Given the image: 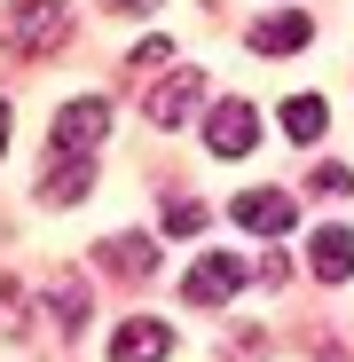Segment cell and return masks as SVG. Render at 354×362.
<instances>
[{"mask_svg": "<svg viewBox=\"0 0 354 362\" xmlns=\"http://www.w3.org/2000/svg\"><path fill=\"white\" fill-rule=\"evenodd\" d=\"M71 32V8L64 0H16L8 16H0V40H8L16 55H47V47H64Z\"/></svg>", "mask_w": 354, "mask_h": 362, "instance_id": "6da1fadb", "label": "cell"}, {"mask_svg": "<svg viewBox=\"0 0 354 362\" xmlns=\"http://www.w3.org/2000/svg\"><path fill=\"white\" fill-rule=\"evenodd\" d=\"M307 252H315V276H323V284H346V276H354V236H346V228H315Z\"/></svg>", "mask_w": 354, "mask_h": 362, "instance_id": "30bf717a", "label": "cell"}, {"mask_svg": "<svg viewBox=\"0 0 354 362\" xmlns=\"http://www.w3.org/2000/svg\"><path fill=\"white\" fill-rule=\"evenodd\" d=\"M205 142H213V158H252V142H260V110H252L244 95L213 103V118H205Z\"/></svg>", "mask_w": 354, "mask_h": 362, "instance_id": "7a4b0ae2", "label": "cell"}, {"mask_svg": "<svg viewBox=\"0 0 354 362\" xmlns=\"http://www.w3.org/2000/svg\"><path fill=\"white\" fill-rule=\"evenodd\" d=\"M165 354H173V331L150 323V315L118 323V339H110V362H165Z\"/></svg>", "mask_w": 354, "mask_h": 362, "instance_id": "8992f818", "label": "cell"}, {"mask_svg": "<svg viewBox=\"0 0 354 362\" xmlns=\"http://www.w3.org/2000/svg\"><path fill=\"white\" fill-rule=\"evenodd\" d=\"M197 228H205V205L197 197H173L165 205V236H197Z\"/></svg>", "mask_w": 354, "mask_h": 362, "instance_id": "4fadbf2b", "label": "cell"}, {"mask_svg": "<svg viewBox=\"0 0 354 362\" xmlns=\"http://www.w3.org/2000/svg\"><path fill=\"white\" fill-rule=\"evenodd\" d=\"M236 284H244V260H236V252H205V260L182 276L189 308H220V299H236Z\"/></svg>", "mask_w": 354, "mask_h": 362, "instance_id": "3957f363", "label": "cell"}, {"mask_svg": "<svg viewBox=\"0 0 354 362\" xmlns=\"http://www.w3.org/2000/svg\"><path fill=\"white\" fill-rule=\"evenodd\" d=\"M315 197H354V165H323L315 173Z\"/></svg>", "mask_w": 354, "mask_h": 362, "instance_id": "5bb4252c", "label": "cell"}, {"mask_svg": "<svg viewBox=\"0 0 354 362\" xmlns=\"http://www.w3.org/2000/svg\"><path fill=\"white\" fill-rule=\"evenodd\" d=\"M134 64H142V71H158V64H173V40H158V32H150V40L134 47Z\"/></svg>", "mask_w": 354, "mask_h": 362, "instance_id": "9a60e30c", "label": "cell"}, {"mask_svg": "<svg viewBox=\"0 0 354 362\" xmlns=\"http://www.w3.org/2000/svg\"><path fill=\"white\" fill-rule=\"evenodd\" d=\"M87 189H95V165H87V150H64V158L47 165V181H40V197H47V205H79Z\"/></svg>", "mask_w": 354, "mask_h": 362, "instance_id": "ba28073f", "label": "cell"}, {"mask_svg": "<svg viewBox=\"0 0 354 362\" xmlns=\"http://www.w3.org/2000/svg\"><path fill=\"white\" fill-rule=\"evenodd\" d=\"M307 32H315V24H307L300 8H283V16H260L244 40H252V55H300V47H307Z\"/></svg>", "mask_w": 354, "mask_h": 362, "instance_id": "52a82bcc", "label": "cell"}, {"mask_svg": "<svg viewBox=\"0 0 354 362\" xmlns=\"http://www.w3.org/2000/svg\"><path fill=\"white\" fill-rule=\"evenodd\" d=\"M323 118H331V110H323L315 95H291V103H283V134H291V142H315Z\"/></svg>", "mask_w": 354, "mask_h": 362, "instance_id": "7c38bea8", "label": "cell"}, {"mask_svg": "<svg viewBox=\"0 0 354 362\" xmlns=\"http://www.w3.org/2000/svg\"><path fill=\"white\" fill-rule=\"evenodd\" d=\"M102 127H110V103H102V95H79V103L55 110V150H95Z\"/></svg>", "mask_w": 354, "mask_h": 362, "instance_id": "5b68a950", "label": "cell"}, {"mask_svg": "<svg viewBox=\"0 0 354 362\" xmlns=\"http://www.w3.org/2000/svg\"><path fill=\"white\" fill-rule=\"evenodd\" d=\"M236 221L260 228V236H283L291 228V197L283 189H244V197H236Z\"/></svg>", "mask_w": 354, "mask_h": 362, "instance_id": "9c48e42d", "label": "cell"}, {"mask_svg": "<svg viewBox=\"0 0 354 362\" xmlns=\"http://www.w3.org/2000/svg\"><path fill=\"white\" fill-rule=\"evenodd\" d=\"M102 268L134 284V276H158V252L142 245V236H110V245H102Z\"/></svg>", "mask_w": 354, "mask_h": 362, "instance_id": "8fae6325", "label": "cell"}, {"mask_svg": "<svg viewBox=\"0 0 354 362\" xmlns=\"http://www.w3.org/2000/svg\"><path fill=\"white\" fill-rule=\"evenodd\" d=\"M197 103H205V71H189V64L173 71L165 87H150V95H142V110H150V127H182V118H189Z\"/></svg>", "mask_w": 354, "mask_h": 362, "instance_id": "277c9868", "label": "cell"}, {"mask_svg": "<svg viewBox=\"0 0 354 362\" xmlns=\"http://www.w3.org/2000/svg\"><path fill=\"white\" fill-rule=\"evenodd\" d=\"M102 8H142V0H102Z\"/></svg>", "mask_w": 354, "mask_h": 362, "instance_id": "e0dca14e", "label": "cell"}, {"mask_svg": "<svg viewBox=\"0 0 354 362\" xmlns=\"http://www.w3.org/2000/svg\"><path fill=\"white\" fill-rule=\"evenodd\" d=\"M0 150H8V103H0Z\"/></svg>", "mask_w": 354, "mask_h": 362, "instance_id": "2e32d148", "label": "cell"}]
</instances>
